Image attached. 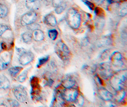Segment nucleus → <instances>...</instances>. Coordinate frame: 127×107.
I'll return each instance as SVG.
<instances>
[{"mask_svg":"<svg viewBox=\"0 0 127 107\" xmlns=\"http://www.w3.org/2000/svg\"><path fill=\"white\" fill-rule=\"evenodd\" d=\"M110 83L111 87L116 90H123L127 81L126 70L118 71L110 76Z\"/></svg>","mask_w":127,"mask_h":107,"instance_id":"1","label":"nucleus"},{"mask_svg":"<svg viewBox=\"0 0 127 107\" xmlns=\"http://www.w3.org/2000/svg\"><path fill=\"white\" fill-rule=\"evenodd\" d=\"M66 21L69 26L74 29H78L81 24V16L80 13L74 8H71L66 13Z\"/></svg>","mask_w":127,"mask_h":107,"instance_id":"2","label":"nucleus"},{"mask_svg":"<svg viewBox=\"0 0 127 107\" xmlns=\"http://www.w3.org/2000/svg\"><path fill=\"white\" fill-rule=\"evenodd\" d=\"M55 52L59 58L64 62L69 60L70 51L67 45L62 40H60L55 44Z\"/></svg>","mask_w":127,"mask_h":107,"instance_id":"3","label":"nucleus"},{"mask_svg":"<svg viewBox=\"0 0 127 107\" xmlns=\"http://www.w3.org/2000/svg\"><path fill=\"white\" fill-rule=\"evenodd\" d=\"M61 96L62 99L66 100L68 102H75L78 96L79 92L78 90L74 88H65L61 93Z\"/></svg>","mask_w":127,"mask_h":107,"instance_id":"4","label":"nucleus"},{"mask_svg":"<svg viewBox=\"0 0 127 107\" xmlns=\"http://www.w3.org/2000/svg\"><path fill=\"white\" fill-rule=\"evenodd\" d=\"M13 94L19 102L24 103L27 99L28 94L25 88L21 85H19L13 89Z\"/></svg>","mask_w":127,"mask_h":107,"instance_id":"5","label":"nucleus"},{"mask_svg":"<svg viewBox=\"0 0 127 107\" xmlns=\"http://www.w3.org/2000/svg\"><path fill=\"white\" fill-rule=\"evenodd\" d=\"M37 18L34 10H30L24 13L21 17V23L23 25H30L35 23Z\"/></svg>","mask_w":127,"mask_h":107,"instance_id":"6","label":"nucleus"},{"mask_svg":"<svg viewBox=\"0 0 127 107\" xmlns=\"http://www.w3.org/2000/svg\"><path fill=\"white\" fill-rule=\"evenodd\" d=\"M98 69L99 75L104 79H108L112 75L111 67L108 62H103L100 64Z\"/></svg>","mask_w":127,"mask_h":107,"instance_id":"7","label":"nucleus"},{"mask_svg":"<svg viewBox=\"0 0 127 107\" xmlns=\"http://www.w3.org/2000/svg\"><path fill=\"white\" fill-rule=\"evenodd\" d=\"M34 58L33 53L30 51H24L21 53L19 58V63L22 65H26L32 62Z\"/></svg>","mask_w":127,"mask_h":107,"instance_id":"8","label":"nucleus"},{"mask_svg":"<svg viewBox=\"0 0 127 107\" xmlns=\"http://www.w3.org/2000/svg\"><path fill=\"white\" fill-rule=\"evenodd\" d=\"M123 57L120 52L116 51L113 52L110 55V60L111 64L117 67L122 66L124 62H123Z\"/></svg>","mask_w":127,"mask_h":107,"instance_id":"9","label":"nucleus"},{"mask_svg":"<svg viewBox=\"0 0 127 107\" xmlns=\"http://www.w3.org/2000/svg\"><path fill=\"white\" fill-rule=\"evenodd\" d=\"M11 61V56L9 53H3L0 55V71L6 69Z\"/></svg>","mask_w":127,"mask_h":107,"instance_id":"10","label":"nucleus"},{"mask_svg":"<svg viewBox=\"0 0 127 107\" xmlns=\"http://www.w3.org/2000/svg\"><path fill=\"white\" fill-rule=\"evenodd\" d=\"M52 5L55 7L54 10L57 14L64 12L67 6L64 0H52Z\"/></svg>","mask_w":127,"mask_h":107,"instance_id":"11","label":"nucleus"},{"mask_svg":"<svg viewBox=\"0 0 127 107\" xmlns=\"http://www.w3.org/2000/svg\"><path fill=\"white\" fill-rule=\"evenodd\" d=\"M98 94L101 99L105 101H109L113 98L112 94L104 88H101L98 90Z\"/></svg>","mask_w":127,"mask_h":107,"instance_id":"12","label":"nucleus"},{"mask_svg":"<svg viewBox=\"0 0 127 107\" xmlns=\"http://www.w3.org/2000/svg\"><path fill=\"white\" fill-rule=\"evenodd\" d=\"M76 84L75 79L70 76H66L62 81V85L64 88H74Z\"/></svg>","mask_w":127,"mask_h":107,"instance_id":"13","label":"nucleus"},{"mask_svg":"<svg viewBox=\"0 0 127 107\" xmlns=\"http://www.w3.org/2000/svg\"><path fill=\"white\" fill-rule=\"evenodd\" d=\"M33 93L35 95H38L40 91V85L39 84V79L37 77H33L31 80Z\"/></svg>","mask_w":127,"mask_h":107,"instance_id":"14","label":"nucleus"},{"mask_svg":"<svg viewBox=\"0 0 127 107\" xmlns=\"http://www.w3.org/2000/svg\"><path fill=\"white\" fill-rule=\"evenodd\" d=\"M43 21L45 24L51 27H55L57 23L56 17L52 13L46 15L44 18Z\"/></svg>","mask_w":127,"mask_h":107,"instance_id":"15","label":"nucleus"},{"mask_svg":"<svg viewBox=\"0 0 127 107\" xmlns=\"http://www.w3.org/2000/svg\"><path fill=\"white\" fill-rule=\"evenodd\" d=\"M40 0H26L25 5L30 10H34L37 9L40 4Z\"/></svg>","mask_w":127,"mask_h":107,"instance_id":"16","label":"nucleus"},{"mask_svg":"<svg viewBox=\"0 0 127 107\" xmlns=\"http://www.w3.org/2000/svg\"><path fill=\"white\" fill-rule=\"evenodd\" d=\"M10 86L9 80L6 76L3 75H0V89L6 90Z\"/></svg>","mask_w":127,"mask_h":107,"instance_id":"17","label":"nucleus"},{"mask_svg":"<svg viewBox=\"0 0 127 107\" xmlns=\"http://www.w3.org/2000/svg\"><path fill=\"white\" fill-rule=\"evenodd\" d=\"M32 38L35 41H40L44 39V34L43 32L39 29H35L32 34Z\"/></svg>","mask_w":127,"mask_h":107,"instance_id":"18","label":"nucleus"},{"mask_svg":"<svg viewBox=\"0 0 127 107\" xmlns=\"http://www.w3.org/2000/svg\"><path fill=\"white\" fill-rule=\"evenodd\" d=\"M9 9L7 6L4 3H0V18H4L8 15Z\"/></svg>","mask_w":127,"mask_h":107,"instance_id":"19","label":"nucleus"},{"mask_svg":"<svg viewBox=\"0 0 127 107\" xmlns=\"http://www.w3.org/2000/svg\"><path fill=\"white\" fill-rule=\"evenodd\" d=\"M23 70V67L20 66L13 67L9 69V71L10 74L13 77H16L20 72Z\"/></svg>","mask_w":127,"mask_h":107,"instance_id":"20","label":"nucleus"},{"mask_svg":"<svg viewBox=\"0 0 127 107\" xmlns=\"http://www.w3.org/2000/svg\"><path fill=\"white\" fill-rule=\"evenodd\" d=\"M22 37L23 41L26 43H29L31 42L32 38V34L30 32H25L23 33L22 35Z\"/></svg>","mask_w":127,"mask_h":107,"instance_id":"21","label":"nucleus"},{"mask_svg":"<svg viewBox=\"0 0 127 107\" xmlns=\"http://www.w3.org/2000/svg\"><path fill=\"white\" fill-rule=\"evenodd\" d=\"M58 33L55 29L50 30L48 31V36L49 38L52 40H55L58 36Z\"/></svg>","mask_w":127,"mask_h":107,"instance_id":"22","label":"nucleus"},{"mask_svg":"<svg viewBox=\"0 0 127 107\" xmlns=\"http://www.w3.org/2000/svg\"><path fill=\"white\" fill-rule=\"evenodd\" d=\"M28 71L27 70L24 71L23 72L21 73L18 77L17 79L20 82H23L27 78Z\"/></svg>","mask_w":127,"mask_h":107,"instance_id":"23","label":"nucleus"},{"mask_svg":"<svg viewBox=\"0 0 127 107\" xmlns=\"http://www.w3.org/2000/svg\"><path fill=\"white\" fill-rule=\"evenodd\" d=\"M94 11L95 14L96 16L100 17V18H103L104 17L105 12L102 9L98 7H97L96 8H94Z\"/></svg>","mask_w":127,"mask_h":107,"instance_id":"24","label":"nucleus"},{"mask_svg":"<svg viewBox=\"0 0 127 107\" xmlns=\"http://www.w3.org/2000/svg\"><path fill=\"white\" fill-rule=\"evenodd\" d=\"M117 91L118 92L117 93V100L119 102H121L124 99V98L126 96V92L125 91L123 90H118Z\"/></svg>","mask_w":127,"mask_h":107,"instance_id":"25","label":"nucleus"},{"mask_svg":"<svg viewBox=\"0 0 127 107\" xmlns=\"http://www.w3.org/2000/svg\"><path fill=\"white\" fill-rule=\"evenodd\" d=\"M50 57L49 56H47L44 57H42L40 58L39 59V61H38V63L37 64V67L40 68L41 66L43 65L44 64H45L49 60Z\"/></svg>","mask_w":127,"mask_h":107,"instance_id":"26","label":"nucleus"},{"mask_svg":"<svg viewBox=\"0 0 127 107\" xmlns=\"http://www.w3.org/2000/svg\"><path fill=\"white\" fill-rule=\"evenodd\" d=\"M81 1L84 3L85 5L87 6L88 8L91 11H93V10H94V9L95 8V5L93 2H92L91 1L88 0H81Z\"/></svg>","mask_w":127,"mask_h":107,"instance_id":"27","label":"nucleus"},{"mask_svg":"<svg viewBox=\"0 0 127 107\" xmlns=\"http://www.w3.org/2000/svg\"><path fill=\"white\" fill-rule=\"evenodd\" d=\"M10 30V29L8 26L3 24H0V36L4 34L7 30Z\"/></svg>","mask_w":127,"mask_h":107,"instance_id":"28","label":"nucleus"},{"mask_svg":"<svg viewBox=\"0 0 127 107\" xmlns=\"http://www.w3.org/2000/svg\"><path fill=\"white\" fill-rule=\"evenodd\" d=\"M7 102L9 103V104L12 107H18L20 106L19 102L15 100L12 99H8L7 100Z\"/></svg>","mask_w":127,"mask_h":107,"instance_id":"29","label":"nucleus"},{"mask_svg":"<svg viewBox=\"0 0 127 107\" xmlns=\"http://www.w3.org/2000/svg\"><path fill=\"white\" fill-rule=\"evenodd\" d=\"M75 101L77 102V103L79 106H82L83 105L84 100V98L81 95V96H78V97Z\"/></svg>","mask_w":127,"mask_h":107,"instance_id":"30","label":"nucleus"},{"mask_svg":"<svg viewBox=\"0 0 127 107\" xmlns=\"http://www.w3.org/2000/svg\"><path fill=\"white\" fill-rule=\"evenodd\" d=\"M127 13V9L126 7L121 9L120 12V14L121 16H125L126 15Z\"/></svg>","mask_w":127,"mask_h":107,"instance_id":"31","label":"nucleus"},{"mask_svg":"<svg viewBox=\"0 0 127 107\" xmlns=\"http://www.w3.org/2000/svg\"><path fill=\"white\" fill-rule=\"evenodd\" d=\"M109 51L108 50H105V51H103V52L102 53L101 55V58L102 59H105V58H106V57L107 56V55L109 54Z\"/></svg>","mask_w":127,"mask_h":107,"instance_id":"32","label":"nucleus"},{"mask_svg":"<svg viewBox=\"0 0 127 107\" xmlns=\"http://www.w3.org/2000/svg\"><path fill=\"white\" fill-rule=\"evenodd\" d=\"M96 78H97V81H98V83H99L100 84H103V81H102V80L101 79V78H100L98 76V75L96 76Z\"/></svg>","mask_w":127,"mask_h":107,"instance_id":"33","label":"nucleus"},{"mask_svg":"<svg viewBox=\"0 0 127 107\" xmlns=\"http://www.w3.org/2000/svg\"><path fill=\"white\" fill-rule=\"evenodd\" d=\"M106 0L110 4H113V3H115V2H116V1L114 0Z\"/></svg>","mask_w":127,"mask_h":107,"instance_id":"34","label":"nucleus"},{"mask_svg":"<svg viewBox=\"0 0 127 107\" xmlns=\"http://www.w3.org/2000/svg\"><path fill=\"white\" fill-rule=\"evenodd\" d=\"M94 0L97 3L100 4V3H102L103 2V1H104V0Z\"/></svg>","mask_w":127,"mask_h":107,"instance_id":"35","label":"nucleus"},{"mask_svg":"<svg viewBox=\"0 0 127 107\" xmlns=\"http://www.w3.org/2000/svg\"><path fill=\"white\" fill-rule=\"evenodd\" d=\"M1 47H0V52H1Z\"/></svg>","mask_w":127,"mask_h":107,"instance_id":"36","label":"nucleus"},{"mask_svg":"<svg viewBox=\"0 0 127 107\" xmlns=\"http://www.w3.org/2000/svg\"><path fill=\"white\" fill-rule=\"evenodd\" d=\"M0 3H1V2H0Z\"/></svg>","mask_w":127,"mask_h":107,"instance_id":"37","label":"nucleus"},{"mask_svg":"<svg viewBox=\"0 0 127 107\" xmlns=\"http://www.w3.org/2000/svg\"></svg>","mask_w":127,"mask_h":107,"instance_id":"38","label":"nucleus"}]
</instances>
